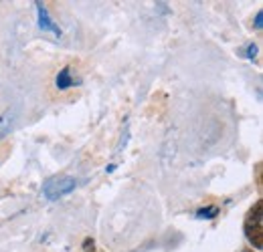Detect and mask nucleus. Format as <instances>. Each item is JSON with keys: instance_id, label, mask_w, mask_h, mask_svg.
<instances>
[{"instance_id": "nucleus-9", "label": "nucleus", "mask_w": 263, "mask_h": 252, "mask_svg": "<svg viewBox=\"0 0 263 252\" xmlns=\"http://www.w3.org/2000/svg\"><path fill=\"white\" fill-rule=\"evenodd\" d=\"M261 18H263V12L259 10V12L255 14V29H257V31H261V27H263Z\"/></svg>"}, {"instance_id": "nucleus-5", "label": "nucleus", "mask_w": 263, "mask_h": 252, "mask_svg": "<svg viewBox=\"0 0 263 252\" xmlns=\"http://www.w3.org/2000/svg\"><path fill=\"white\" fill-rule=\"evenodd\" d=\"M12 121H14V113H12V111H4V113L0 115V139H4V137L10 133Z\"/></svg>"}, {"instance_id": "nucleus-2", "label": "nucleus", "mask_w": 263, "mask_h": 252, "mask_svg": "<svg viewBox=\"0 0 263 252\" xmlns=\"http://www.w3.org/2000/svg\"><path fill=\"white\" fill-rule=\"evenodd\" d=\"M75 186H77L75 178H71V176H55V178L47 180V184L43 186V194H45L47 200L55 202V200L63 198L67 194H71L75 190Z\"/></svg>"}, {"instance_id": "nucleus-1", "label": "nucleus", "mask_w": 263, "mask_h": 252, "mask_svg": "<svg viewBox=\"0 0 263 252\" xmlns=\"http://www.w3.org/2000/svg\"><path fill=\"white\" fill-rule=\"evenodd\" d=\"M245 236L249 240V244L257 250L263 248V202L257 200L253 204V208L247 212L245 218Z\"/></svg>"}, {"instance_id": "nucleus-10", "label": "nucleus", "mask_w": 263, "mask_h": 252, "mask_svg": "<svg viewBox=\"0 0 263 252\" xmlns=\"http://www.w3.org/2000/svg\"><path fill=\"white\" fill-rule=\"evenodd\" d=\"M243 252H251V250H243Z\"/></svg>"}, {"instance_id": "nucleus-4", "label": "nucleus", "mask_w": 263, "mask_h": 252, "mask_svg": "<svg viewBox=\"0 0 263 252\" xmlns=\"http://www.w3.org/2000/svg\"><path fill=\"white\" fill-rule=\"evenodd\" d=\"M77 81L73 79V73H71V67H65V69H61L59 71V75H57V79H55V85H57V89H61V91H67L69 87H73Z\"/></svg>"}, {"instance_id": "nucleus-3", "label": "nucleus", "mask_w": 263, "mask_h": 252, "mask_svg": "<svg viewBox=\"0 0 263 252\" xmlns=\"http://www.w3.org/2000/svg\"><path fill=\"white\" fill-rule=\"evenodd\" d=\"M34 6H36V16H39V29L41 31H49L53 32L55 36H61V29L53 23V18L49 16V10L45 8V4L43 2H34Z\"/></svg>"}, {"instance_id": "nucleus-8", "label": "nucleus", "mask_w": 263, "mask_h": 252, "mask_svg": "<svg viewBox=\"0 0 263 252\" xmlns=\"http://www.w3.org/2000/svg\"><path fill=\"white\" fill-rule=\"evenodd\" d=\"M96 242L91 240V238H85V242H83V248H85V252H96Z\"/></svg>"}, {"instance_id": "nucleus-7", "label": "nucleus", "mask_w": 263, "mask_h": 252, "mask_svg": "<svg viewBox=\"0 0 263 252\" xmlns=\"http://www.w3.org/2000/svg\"><path fill=\"white\" fill-rule=\"evenodd\" d=\"M255 53H257V47H255L253 43H249V45L243 49V57H247V59H253V57H255Z\"/></svg>"}, {"instance_id": "nucleus-6", "label": "nucleus", "mask_w": 263, "mask_h": 252, "mask_svg": "<svg viewBox=\"0 0 263 252\" xmlns=\"http://www.w3.org/2000/svg\"><path fill=\"white\" fill-rule=\"evenodd\" d=\"M215 216H219L217 206H206V208H200L197 212V218H200V220H213Z\"/></svg>"}]
</instances>
